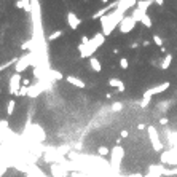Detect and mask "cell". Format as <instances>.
Listing matches in <instances>:
<instances>
[{"instance_id": "cell-1", "label": "cell", "mask_w": 177, "mask_h": 177, "mask_svg": "<svg viewBox=\"0 0 177 177\" xmlns=\"http://www.w3.org/2000/svg\"><path fill=\"white\" fill-rule=\"evenodd\" d=\"M104 43H106V35L102 34V32H97V34H94L90 42L86 43V45H83V43H80L78 45V53H80V58L86 59V58H93V54H94L99 48H101Z\"/></svg>"}, {"instance_id": "cell-2", "label": "cell", "mask_w": 177, "mask_h": 177, "mask_svg": "<svg viewBox=\"0 0 177 177\" xmlns=\"http://www.w3.org/2000/svg\"><path fill=\"white\" fill-rule=\"evenodd\" d=\"M126 14H123L121 11H118L117 8L113 10L110 14H106V16H102L101 18V27H102V34L106 35V37H109L112 32L117 29V27L120 26V23L123 21V18H125Z\"/></svg>"}, {"instance_id": "cell-3", "label": "cell", "mask_w": 177, "mask_h": 177, "mask_svg": "<svg viewBox=\"0 0 177 177\" xmlns=\"http://www.w3.org/2000/svg\"><path fill=\"white\" fill-rule=\"evenodd\" d=\"M32 59H34V53L29 51L27 54H24V56L18 58V62L14 64V69L18 74H21V72H24L29 65H32Z\"/></svg>"}, {"instance_id": "cell-4", "label": "cell", "mask_w": 177, "mask_h": 177, "mask_svg": "<svg viewBox=\"0 0 177 177\" xmlns=\"http://www.w3.org/2000/svg\"><path fill=\"white\" fill-rule=\"evenodd\" d=\"M21 85H23V77H21V74H18V72H14V74L10 77V81H8V90L11 94H18L19 88Z\"/></svg>"}, {"instance_id": "cell-5", "label": "cell", "mask_w": 177, "mask_h": 177, "mask_svg": "<svg viewBox=\"0 0 177 177\" xmlns=\"http://www.w3.org/2000/svg\"><path fill=\"white\" fill-rule=\"evenodd\" d=\"M136 24H137V23H136V19L132 18V16H125L123 21H121L120 26H118V29H120L121 34H129V32L134 30Z\"/></svg>"}, {"instance_id": "cell-6", "label": "cell", "mask_w": 177, "mask_h": 177, "mask_svg": "<svg viewBox=\"0 0 177 177\" xmlns=\"http://www.w3.org/2000/svg\"><path fill=\"white\" fill-rule=\"evenodd\" d=\"M169 86H171V83L169 81H164V83H161V85H156V86H153V88H148V90L144 91V97H152V96H156V94H161V93H164Z\"/></svg>"}, {"instance_id": "cell-7", "label": "cell", "mask_w": 177, "mask_h": 177, "mask_svg": "<svg viewBox=\"0 0 177 177\" xmlns=\"http://www.w3.org/2000/svg\"><path fill=\"white\" fill-rule=\"evenodd\" d=\"M147 131H148L150 141H152V144H153V148H155V150H161L163 145H161V142H160V137H158V131H156V128L150 125V126L147 128Z\"/></svg>"}, {"instance_id": "cell-8", "label": "cell", "mask_w": 177, "mask_h": 177, "mask_svg": "<svg viewBox=\"0 0 177 177\" xmlns=\"http://www.w3.org/2000/svg\"><path fill=\"white\" fill-rule=\"evenodd\" d=\"M45 90H46V88H45V80L37 81L35 85L29 86V90H27V96H29V97H35V96H38L42 91H45Z\"/></svg>"}, {"instance_id": "cell-9", "label": "cell", "mask_w": 177, "mask_h": 177, "mask_svg": "<svg viewBox=\"0 0 177 177\" xmlns=\"http://www.w3.org/2000/svg\"><path fill=\"white\" fill-rule=\"evenodd\" d=\"M123 156H125V150L121 148L120 145H117L112 150V153H110V160H112V164H115V166H118L120 163H121V160H123Z\"/></svg>"}, {"instance_id": "cell-10", "label": "cell", "mask_w": 177, "mask_h": 177, "mask_svg": "<svg viewBox=\"0 0 177 177\" xmlns=\"http://www.w3.org/2000/svg\"><path fill=\"white\" fill-rule=\"evenodd\" d=\"M137 5V0H118V5H117V10L121 13H126V11H129L131 8H134Z\"/></svg>"}, {"instance_id": "cell-11", "label": "cell", "mask_w": 177, "mask_h": 177, "mask_svg": "<svg viewBox=\"0 0 177 177\" xmlns=\"http://www.w3.org/2000/svg\"><path fill=\"white\" fill-rule=\"evenodd\" d=\"M65 18H67V24H69V27L70 29H74V30H77L80 27V24H81V19L77 16L74 11H67V14H65Z\"/></svg>"}, {"instance_id": "cell-12", "label": "cell", "mask_w": 177, "mask_h": 177, "mask_svg": "<svg viewBox=\"0 0 177 177\" xmlns=\"http://www.w3.org/2000/svg\"><path fill=\"white\" fill-rule=\"evenodd\" d=\"M117 5H118V0H117V2H112V3H107L104 8L97 10V11L93 14V19H97V18H102V16H106V13L109 11V10H115V8H117Z\"/></svg>"}, {"instance_id": "cell-13", "label": "cell", "mask_w": 177, "mask_h": 177, "mask_svg": "<svg viewBox=\"0 0 177 177\" xmlns=\"http://www.w3.org/2000/svg\"><path fill=\"white\" fill-rule=\"evenodd\" d=\"M65 81L70 83V85H74L75 88H80V90L86 88V83L83 81L81 78H78V77H75V75H67V77H65Z\"/></svg>"}, {"instance_id": "cell-14", "label": "cell", "mask_w": 177, "mask_h": 177, "mask_svg": "<svg viewBox=\"0 0 177 177\" xmlns=\"http://www.w3.org/2000/svg\"><path fill=\"white\" fill-rule=\"evenodd\" d=\"M109 86L110 88H115V90H117V91H120V93H123L125 91V83L123 81H121L120 78H117V77H113V78H110L109 80Z\"/></svg>"}, {"instance_id": "cell-15", "label": "cell", "mask_w": 177, "mask_h": 177, "mask_svg": "<svg viewBox=\"0 0 177 177\" xmlns=\"http://www.w3.org/2000/svg\"><path fill=\"white\" fill-rule=\"evenodd\" d=\"M152 3H155L153 0H137V5H136V7L139 8V10H142V11L147 13V10L150 8Z\"/></svg>"}, {"instance_id": "cell-16", "label": "cell", "mask_w": 177, "mask_h": 177, "mask_svg": "<svg viewBox=\"0 0 177 177\" xmlns=\"http://www.w3.org/2000/svg\"><path fill=\"white\" fill-rule=\"evenodd\" d=\"M171 64H172V54H166L164 56V59L161 61V64H160V67H161L163 70H168L169 67H171Z\"/></svg>"}, {"instance_id": "cell-17", "label": "cell", "mask_w": 177, "mask_h": 177, "mask_svg": "<svg viewBox=\"0 0 177 177\" xmlns=\"http://www.w3.org/2000/svg\"><path fill=\"white\" fill-rule=\"evenodd\" d=\"M90 65H91V69L94 70V72H101L102 70V64H101V61H99L97 58H90Z\"/></svg>"}, {"instance_id": "cell-18", "label": "cell", "mask_w": 177, "mask_h": 177, "mask_svg": "<svg viewBox=\"0 0 177 177\" xmlns=\"http://www.w3.org/2000/svg\"><path fill=\"white\" fill-rule=\"evenodd\" d=\"M147 13L145 11H142V10H139V8H134V10H132V13H131V16H132V18H134L136 19V23H141V19L144 18V16H145Z\"/></svg>"}, {"instance_id": "cell-19", "label": "cell", "mask_w": 177, "mask_h": 177, "mask_svg": "<svg viewBox=\"0 0 177 177\" xmlns=\"http://www.w3.org/2000/svg\"><path fill=\"white\" fill-rule=\"evenodd\" d=\"M62 34L64 32L61 30V29H58V30H54V32H51L48 37H46V42H54V40H58L59 37H62Z\"/></svg>"}, {"instance_id": "cell-20", "label": "cell", "mask_w": 177, "mask_h": 177, "mask_svg": "<svg viewBox=\"0 0 177 177\" xmlns=\"http://www.w3.org/2000/svg\"><path fill=\"white\" fill-rule=\"evenodd\" d=\"M141 24H142L144 27H147V29H152V27H153L152 18H150V16H148V14H145V16H144V18L141 19Z\"/></svg>"}, {"instance_id": "cell-21", "label": "cell", "mask_w": 177, "mask_h": 177, "mask_svg": "<svg viewBox=\"0 0 177 177\" xmlns=\"http://www.w3.org/2000/svg\"><path fill=\"white\" fill-rule=\"evenodd\" d=\"M14 107H16V101H14V99H10V102H8V106H7V113L10 115V117L14 113Z\"/></svg>"}, {"instance_id": "cell-22", "label": "cell", "mask_w": 177, "mask_h": 177, "mask_svg": "<svg viewBox=\"0 0 177 177\" xmlns=\"http://www.w3.org/2000/svg\"><path fill=\"white\" fill-rule=\"evenodd\" d=\"M97 153L101 155V156H109V155H110V150H109L107 147H104V145H102V147H99V148H97Z\"/></svg>"}, {"instance_id": "cell-23", "label": "cell", "mask_w": 177, "mask_h": 177, "mask_svg": "<svg viewBox=\"0 0 177 177\" xmlns=\"http://www.w3.org/2000/svg\"><path fill=\"white\" fill-rule=\"evenodd\" d=\"M118 62H120V67H121V69H125V70L129 67V61H128V58H121V59L118 61Z\"/></svg>"}, {"instance_id": "cell-24", "label": "cell", "mask_w": 177, "mask_h": 177, "mask_svg": "<svg viewBox=\"0 0 177 177\" xmlns=\"http://www.w3.org/2000/svg\"><path fill=\"white\" fill-rule=\"evenodd\" d=\"M121 109H123V104L121 102H113L112 104V112H120Z\"/></svg>"}, {"instance_id": "cell-25", "label": "cell", "mask_w": 177, "mask_h": 177, "mask_svg": "<svg viewBox=\"0 0 177 177\" xmlns=\"http://www.w3.org/2000/svg\"><path fill=\"white\" fill-rule=\"evenodd\" d=\"M48 74H51V78H54V80H61V78H62V74H59V72H56V70H49Z\"/></svg>"}, {"instance_id": "cell-26", "label": "cell", "mask_w": 177, "mask_h": 177, "mask_svg": "<svg viewBox=\"0 0 177 177\" xmlns=\"http://www.w3.org/2000/svg\"><path fill=\"white\" fill-rule=\"evenodd\" d=\"M153 42H155V43H156V45H158L160 48H161V46H163V38H161V37H160V35H153Z\"/></svg>"}, {"instance_id": "cell-27", "label": "cell", "mask_w": 177, "mask_h": 177, "mask_svg": "<svg viewBox=\"0 0 177 177\" xmlns=\"http://www.w3.org/2000/svg\"><path fill=\"white\" fill-rule=\"evenodd\" d=\"M148 104H150V97H144L142 102H141V106H142V107H147Z\"/></svg>"}, {"instance_id": "cell-28", "label": "cell", "mask_w": 177, "mask_h": 177, "mask_svg": "<svg viewBox=\"0 0 177 177\" xmlns=\"http://www.w3.org/2000/svg\"><path fill=\"white\" fill-rule=\"evenodd\" d=\"M128 136H129V132L126 131V129H121V131H120V137H121V139H126Z\"/></svg>"}, {"instance_id": "cell-29", "label": "cell", "mask_w": 177, "mask_h": 177, "mask_svg": "<svg viewBox=\"0 0 177 177\" xmlns=\"http://www.w3.org/2000/svg\"><path fill=\"white\" fill-rule=\"evenodd\" d=\"M168 123H169V120H168V118H164V117L160 118V125H168Z\"/></svg>"}, {"instance_id": "cell-30", "label": "cell", "mask_w": 177, "mask_h": 177, "mask_svg": "<svg viewBox=\"0 0 177 177\" xmlns=\"http://www.w3.org/2000/svg\"><path fill=\"white\" fill-rule=\"evenodd\" d=\"M16 7H18V8H23V10H24V3H23V0H18V2H16Z\"/></svg>"}, {"instance_id": "cell-31", "label": "cell", "mask_w": 177, "mask_h": 177, "mask_svg": "<svg viewBox=\"0 0 177 177\" xmlns=\"http://www.w3.org/2000/svg\"><path fill=\"white\" fill-rule=\"evenodd\" d=\"M137 129H145V125H144V123H139V125H137Z\"/></svg>"}, {"instance_id": "cell-32", "label": "cell", "mask_w": 177, "mask_h": 177, "mask_svg": "<svg viewBox=\"0 0 177 177\" xmlns=\"http://www.w3.org/2000/svg\"><path fill=\"white\" fill-rule=\"evenodd\" d=\"M156 5H164V0H153Z\"/></svg>"}, {"instance_id": "cell-33", "label": "cell", "mask_w": 177, "mask_h": 177, "mask_svg": "<svg viewBox=\"0 0 177 177\" xmlns=\"http://www.w3.org/2000/svg\"><path fill=\"white\" fill-rule=\"evenodd\" d=\"M101 2H102V3H106V5H107V3H109V0H101Z\"/></svg>"}]
</instances>
